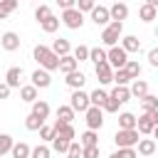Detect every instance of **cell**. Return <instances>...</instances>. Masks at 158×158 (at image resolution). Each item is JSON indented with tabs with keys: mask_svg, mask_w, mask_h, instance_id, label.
Listing matches in <instances>:
<instances>
[{
	"mask_svg": "<svg viewBox=\"0 0 158 158\" xmlns=\"http://www.w3.org/2000/svg\"><path fill=\"white\" fill-rule=\"evenodd\" d=\"M32 57H35V62L40 64V69H44V72H54V69L59 67V57H57L49 47H44V44H37V47L32 49Z\"/></svg>",
	"mask_w": 158,
	"mask_h": 158,
	"instance_id": "1",
	"label": "cell"
},
{
	"mask_svg": "<svg viewBox=\"0 0 158 158\" xmlns=\"http://www.w3.org/2000/svg\"><path fill=\"white\" fill-rule=\"evenodd\" d=\"M121 35H123V22H109L106 27H104V32H101V42L106 44V47H114L118 40H121Z\"/></svg>",
	"mask_w": 158,
	"mask_h": 158,
	"instance_id": "2",
	"label": "cell"
},
{
	"mask_svg": "<svg viewBox=\"0 0 158 158\" xmlns=\"http://www.w3.org/2000/svg\"><path fill=\"white\" fill-rule=\"evenodd\" d=\"M59 22H62L64 27H69V30H81V25H84V15H81L77 7H69V10H62Z\"/></svg>",
	"mask_w": 158,
	"mask_h": 158,
	"instance_id": "3",
	"label": "cell"
},
{
	"mask_svg": "<svg viewBox=\"0 0 158 158\" xmlns=\"http://www.w3.org/2000/svg\"><path fill=\"white\" fill-rule=\"evenodd\" d=\"M114 141H116L118 148H133L138 143V131L136 128H118L116 136H114Z\"/></svg>",
	"mask_w": 158,
	"mask_h": 158,
	"instance_id": "4",
	"label": "cell"
},
{
	"mask_svg": "<svg viewBox=\"0 0 158 158\" xmlns=\"http://www.w3.org/2000/svg\"><path fill=\"white\" fill-rule=\"evenodd\" d=\"M106 62H109L111 69H123V64L128 62V54H126L118 44H114V47H109V52H106Z\"/></svg>",
	"mask_w": 158,
	"mask_h": 158,
	"instance_id": "5",
	"label": "cell"
},
{
	"mask_svg": "<svg viewBox=\"0 0 158 158\" xmlns=\"http://www.w3.org/2000/svg\"><path fill=\"white\" fill-rule=\"evenodd\" d=\"M84 118H86V128H89V131H99V128L104 126V111H101L99 106H89V109L84 111Z\"/></svg>",
	"mask_w": 158,
	"mask_h": 158,
	"instance_id": "6",
	"label": "cell"
},
{
	"mask_svg": "<svg viewBox=\"0 0 158 158\" xmlns=\"http://www.w3.org/2000/svg\"><path fill=\"white\" fill-rule=\"evenodd\" d=\"M89 106H91V104H89V94L81 91V89H74L72 96H69V109L77 114V111H86Z\"/></svg>",
	"mask_w": 158,
	"mask_h": 158,
	"instance_id": "7",
	"label": "cell"
},
{
	"mask_svg": "<svg viewBox=\"0 0 158 158\" xmlns=\"http://www.w3.org/2000/svg\"><path fill=\"white\" fill-rule=\"evenodd\" d=\"M89 15H91V22H94L96 27H99V25L106 27V25L111 22V17H109V7H104V5H94Z\"/></svg>",
	"mask_w": 158,
	"mask_h": 158,
	"instance_id": "8",
	"label": "cell"
},
{
	"mask_svg": "<svg viewBox=\"0 0 158 158\" xmlns=\"http://www.w3.org/2000/svg\"><path fill=\"white\" fill-rule=\"evenodd\" d=\"M0 47H2L5 52H15V49H20V35H17V32H2V37H0Z\"/></svg>",
	"mask_w": 158,
	"mask_h": 158,
	"instance_id": "9",
	"label": "cell"
},
{
	"mask_svg": "<svg viewBox=\"0 0 158 158\" xmlns=\"http://www.w3.org/2000/svg\"><path fill=\"white\" fill-rule=\"evenodd\" d=\"M52 128H54V136H57V138H64V141H74V138H77L72 123H59V121H54Z\"/></svg>",
	"mask_w": 158,
	"mask_h": 158,
	"instance_id": "10",
	"label": "cell"
},
{
	"mask_svg": "<svg viewBox=\"0 0 158 158\" xmlns=\"http://www.w3.org/2000/svg\"><path fill=\"white\" fill-rule=\"evenodd\" d=\"M94 72H96V79H99V84H111L114 69L109 67V62H99V64H94Z\"/></svg>",
	"mask_w": 158,
	"mask_h": 158,
	"instance_id": "11",
	"label": "cell"
},
{
	"mask_svg": "<svg viewBox=\"0 0 158 158\" xmlns=\"http://www.w3.org/2000/svg\"><path fill=\"white\" fill-rule=\"evenodd\" d=\"M156 128H158V126L153 123V118H151L148 114H141V116L136 118V131H138V133H146V136H151Z\"/></svg>",
	"mask_w": 158,
	"mask_h": 158,
	"instance_id": "12",
	"label": "cell"
},
{
	"mask_svg": "<svg viewBox=\"0 0 158 158\" xmlns=\"http://www.w3.org/2000/svg\"><path fill=\"white\" fill-rule=\"evenodd\" d=\"M109 17H111L114 22H123V20L128 17V5H126V2H114V5L109 7Z\"/></svg>",
	"mask_w": 158,
	"mask_h": 158,
	"instance_id": "13",
	"label": "cell"
},
{
	"mask_svg": "<svg viewBox=\"0 0 158 158\" xmlns=\"http://www.w3.org/2000/svg\"><path fill=\"white\" fill-rule=\"evenodd\" d=\"M49 84H52L49 72H44V69H35V72H32V86H35V89H47Z\"/></svg>",
	"mask_w": 158,
	"mask_h": 158,
	"instance_id": "14",
	"label": "cell"
},
{
	"mask_svg": "<svg viewBox=\"0 0 158 158\" xmlns=\"http://www.w3.org/2000/svg\"><path fill=\"white\" fill-rule=\"evenodd\" d=\"M126 54H131V52H138L141 49V40L136 37V35H126V37H121V44H118Z\"/></svg>",
	"mask_w": 158,
	"mask_h": 158,
	"instance_id": "15",
	"label": "cell"
},
{
	"mask_svg": "<svg viewBox=\"0 0 158 158\" xmlns=\"http://www.w3.org/2000/svg\"><path fill=\"white\" fill-rule=\"evenodd\" d=\"M64 81H67V86H69V89L74 91V89H81V86H84L86 77H84V74H81L79 69H74V72H69V74H67V79H64Z\"/></svg>",
	"mask_w": 158,
	"mask_h": 158,
	"instance_id": "16",
	"label": "cell"
},
{
	"mask_svg": "<svg viewBox=\"0 0 158 158\" xmlns=\"http://www.w3.org/2000/svg\"><path fill=\"white\" fill-rule=\"evenodd\" d=\"M20 79H22V67H10L5 74V84L10 89H15V86H20Z\"/></svg>",
	"mask_w": 158,
	"mask_h": 158,
	"instance_id": "17",
	"label": "cell"
},
{
	"mask_svg": "<svg viewBox=\"0 0 158 158\" xmlns=\"http://www.w3.org/2000/svg\"><path fill=\"white\" fill-rule=\"evenodd\" d=\"M128 94H131V96H136V99H143V96L148 94V84H146L143 79H133V81H131V86H128Z\"/></svg>",
	"mask_w": 158,
	"mask_h": 158,
	"instance_id": "18",
	"label": "cell"
},
{
	"mask_svg": "<svg viewBox=\"0 0 158 158\" xmlns=\"http://www.w3.org/2000/svg\"><path fill=\"white\" fill-rule=\"evenodd\" d=\"M57 57H64V54H69L72 52V44H69V40H64V37H59V40H54L52 42V47H49Z\"/></svg>",
	"mask_w": 158,
	"mask_h": 158,
	"instance_id": "19",
	"label": "cell"
},
{
	"mask_svg": "<svg viewBox=\"0 0 158 158\" xmlns=\"http://www.w3.org/2000/svg\"><path fill=\"white\" fill-rule=\"evenodd\" d=\"M77 67H79V62H77L72 54H64V57H59V67H57V69H59L62 74H69V72H74Z\"/></svg>",
	"mask_w": 158,
	"mask_h": 158,
	"instance_id": "20",
	"label": "cell"
},
{
	"mask_svg": "<svg viewBox=\"0 0 158 158\" xmlns=\"http://www.w3.org/2000/svg\"><path fill=\"white\" fill-rule=\"evenodd\" d=\"M136 146H138V151H136L138 156H153L156 153V141L153 138H138Z\"/></svg>",
	"mask_w": 158,
	"mask_h": 158,
	"instance_id": "21",
	"label": "cell"
},
{
	"mask_svg": "<svg viewBox=\"0 0 158 158\" xmlns=\"http://www.w3.org/2000/svg\"><path fill=\"white\" fill-rule=\"evenodd\" d=\"M109 99H114L118 106H121V104H126V101L131 99V94H128V86H114V91L109 94Z\"/></svg>",
	"mask_w": 158,
	"mask_h": 158,
	"instance_id": "22",
	"label": "cell"
},
{
	"mask_svg": "<svg viewBox=\"0 0 158 158\" xmlns=\"http://www.w3.org/2000/svg\"><path fill=\"white\" fill-rule=\"evenodd\" d=\"M138 17H141L143 22H153V20L158 17V7H151V5L143 2V5L138 7Z\"/></svg>",
	"mask_w": 158,
	"mask_h": 158,
	"instance_id": "23",
	"label": "cell"
},
{
	"mask_svg": "<svg viewBox=\"0 0 158 158\" xmlns=\"http://www.w3.org/2000/svg\"><path fill=\"white\" fill-rule=\"evenodd\" d=\"M106 99H109V94H106L104 89H94V91L89 94V104H91V106H99V109H104Z\"/></svg>",
	"mask_w": 158,
	"mask_h": 158,
	"instance_id": "24",
	"label": "cell"
},
{
	"mask_svg": "<svg viewBox=\"0 0 158 158\" xmlns=\"http://www.w3.org/2000/svg\"><path fill=\"white\" fill-rule=\"evenodd\" d=\"M32 114H35V116H40L42 121H47V116H49V104H47V101H42V99L32 101Z\"/></svg>",
	"mask_w": 158,
	"mask_h": 158,
	"instance_id": "25",
	"label": "cell"
},
{
	"mask_svg": "<svg viewBox=\"0 0 158 158\" xmlns=\"http://www.w3.org/2000/svg\"><path fill=\"white\" fill-rule=\"evenodd\" d=\"M123 69H126V74L131 77V81H133V79H138V77H141V72H143V69H141V64H138L136 59H128V62L123 64Z\"/></svg>",
	"mask_w": 158,
	"mask_h": 158,
	"instance_id": "26",
	"label": "cell"
},
{
	"mask_svg": "<svg viewBox=\"0 0 158 158\" xmlns=\"http://www.w3.org/2000/svg\"><path fill=\"white\" fill-rule=\"evenodd\" d=\"M57 121H59V123H72V121H74V111L69 109V104L57 109Z\"/></svg>",
	"mask_w": 158,
	"mask_h": 158,
	"instance_id": "27",
	"label": "cell"
},
{
	"mask_svg": "<svg viewBox=\"0 0 158 158\" xmlns=\"http://www.w3.org/2000/svg\"><path fill=\"white\" fill-rule=\"evenodd\" d=\"M79 143H81L84 148H86V146H99V136H96V131H89V128H86V131L79 136Z\"/></svg>",
	"mask_w": 158,
	"mask_h": 158,
	"instance_id": "28",
	"label": "cell"
},
{
	"mask_svg": "<svg viewBox=\"0 0 158 158\" xmlns=\"http://www.w3.org/2000/svg\"><path fill=\"white\" fill-rule=\"evenodd\" d=\"M10 153H12V158H30V146L27 143H12V148H10Z\"/></svg>",
	"mask_w": 158,
	"mask_h": 158,
	"instance_id": "29",
	"label": "cell"
},
{
	"mask_svg": "<svg viewBox=\"0 0 158 158\" xmlns=\"http://www.w3.org/2000/svg\"><path fill=\"white\" fill-rule=\"evenodd\" d=\"M20 96H22V101H37V89L32 86V84H25V86H20Z\"/></svg>",
	"mask_w": 158,
	"mask_h": 158,
	"instance_id": "30",
	"label": "cell"
},
{
	"mask_svg": "<svg viewBox=\"0 0 158 158\" xmlns=\"http://www.w3.org/2000/svg\"><path fill=\"white\" fill-rule=\"evenodd\" d=\"M118 128H136V116L128 111L118 114Z\"/></svg>",
	"mask_w": 158,
	"mask_h": 158,
	"instance_id": "31",
	"label": "cell"
},
{
	"mask_svg": "<svg viewBox=\"0 0 158 158\" xmlns=\"http://www.w3.org/2000/svg\"><path fill=\"white\" fill-rule=\"evenodd\" d=\"M40 25H42V30H44V32H49V35H52V32H57V30H59V17L49 15V17H47V20H42Z\"/></svg>",
	"mask_w": 158,
	"mask_h": 158,
	"instance_id": "32",
	"label": "cell"
},
{
	"mask_svg": "<svg viewBox=\"0 0 158 158\" xmlns=\"http://www.w3.org/2000/svg\"><path fill=\"white\" fill-rule=\"evenodd\" d=\"M111 81H114L116 86H126V84L131 81V77L126 74V69H114V77H111Z\"/></svg>",
	"mask_w": 158,
	"mask_h": 158,
	"instance_id": "33",
	"label": "cell"
},
{
	"mask_svg": "<svg viewBox=\"0 0 158 158\" xmlns=\"http://www.w3.org/2000/svg\"><path fill=\"white\" fill-rule=\"evenodd\" d=\"M42 126H44V121H42L40 116H35V114H30V116L25 118V128H27V131H40Z\"/></svg>",
	"mask_w": 158,
	"mask_h": 158,
	"instance_id": "34",
	"label": "cell"
},
{
	"mask_svg": "<svg viewBox=\"0 0 158 158\" xmlns=\"http://www.w3.org/2000/svg\"><path fill=\"white\" fill-rule=\"evenodd\" d=\"M141 109H143V111H153V109H158V96L146 94V96L141 99Z\"/></svg>",
	"mask_w": 158,
	"mask_h": 158,
	"instance_id": "35",
	"label": "cell"
},
{
	"mask_svg": "<svg viewBox=\"0 0 158 158\" xmlns=\"http://www.w3.org/2000/svg\"><path fill=\"white\" fill-rule=\"evenodd\" d=\"M89 59H91L94 64L106 62V49H101V47H91V49H89Z\"/></svg>",
	"mask_w": 158,
	"mask_h": 158,
	"instance_id": "36",
	"label": "cell"
},
{
	"mask_svg": "<svg viewBox=\"0 0 158 158\" xmlns=\"http://www.w3.org/2000/svg\"><path fill=\"white\" fill-rule=\"evenodd\" d=\"M12 136H7V133H0V158L5 156V153H10V148H12Z\"/></svg>",
	"mask_w": 158,
	"mask_h": 158,
	"instance_id": "37",
	"label": "cell"
},
{
	"mask_svg": "<svg viewBox=\"0 0 158 158\" xmlns=\"http://www.w3.org/2000/svg\"><path fill=\"white\" fill-rule=\"evenodd\" d=\"M109 158H138V153H136V148H118Z\"/></svg>",
	"mask_w": 158,
	"mask_h": 158,
	"instance_id": "38",
	"label": "cell"
},
{
	"mask_svg": "<svg viewBox=\"0 0 158 158\" xmlns=\"http://www.w3.org/2000/svg\"><path fill=\"white\" fill-rule=\"evenodd\" d=\"M49 143H52V148H54L57 153H67V148H69V143H72V141H64V138H57V136H54Z\"/></svg>",
	"mask_w": 158,
	"mask_h": 158,
	"instance_id": "39",
	"label": "cell"
},
{
	"mask_svg": "<svg viewBox=\"0 0 158 158\" xmlns=\"http://www.w3.org/2000/svg\"><path fill=\"white\" fill-rule=\"evenodd\" d=\"M49 15H52V10H49L47 5H42V2H40V5H37V10H35V20H37V22H42V20H47Z\"/></svg>",
	"mask_w": 158,
	"mask_h": 158,
	"instance_id": "40",
	"label": "cell"
},
{
	"mask_svg": "<svg viewBox=\"0 0 158 158\" xmlns=\"http://www.w3.org/2000/svg\"><path fill=\"white\" fill-rule=\"evenodd\" d=\"M72 57H74L77 62H86V59H89V47H86V44H79V47L74 49Z\"/></svg>",
	"mask_w": 158,
	"mask_h": 158,
	"instance_id": "41",
	"label": "cell"
},
{
	"mask_svg": "<svg viewBox=\"0 0 158 158\" xmlns=\"http://www.w3.org/2000/svg\"><path fill=\"white\" fill-rule=\"evenodd\" d=\"M30 158H49V148L42 143L37 148H30Z\"/></svg>",
	"mask_w": 158,
	"mask_h": 158,
	"instance_id": "42",
	"label": "cell"
},
{
	"mask_svg": "<svg viewBox=\"0 0 158 158\" xmlns=\"http://www.w3.org/2000/svg\"><path fill=\"white\" fill-rule=\"evenodd\" d=\"M67 158H81V143L72 141L69 148H67Z\"/></svg>",
	"mask_w": 158,
	"mask_h": 158,
	"instance_id": "43",
	"label": "cell"
},
{
	"mask_svg": "<svg viewBox=\"0 0 158 158\" xmlns=\"http://www.w3.org/2000/svg\"><path fill=\"white\" fill-rule=\"evenodd\" d=\"M94 5H96L94 0H77V5H74V7L84 15V12H91V7H94Z\"/></svg>",
	"mask_w": 158,
	"mask_h": 158,
	"instance_id": "44",
	"label": "cell"
},
{
	"mask_svg": "<svg viewBox=\"0 0 158 158\" xmlns=\"http://www.w3.org/2000/svg\"><path fill=\"white\" fill-rule=\"evenodd\" d=\"M81 158H99V146H81Z\"/></svg>",
	"mask_w": 158,
	"mask_h": 158,
	"instance_id": "45",
	"label": "cell"
},
{
	"mask_svg": "<svg viewBox=\"0 0 158 158\" xmlns=\"http://www.w3.org/2000/svg\"><path fill=\"white\" fill-rule=\"evenodd\" d=\"M40 138H42V141H52V138H54V128H52V126H42V128H40Z\"/></svg>",
	"mask_w": 158,
	"mask_h": 158,
	"instance_id": "46",
	"label": "cell"
},
{
	"mask_svg": "<svg viewBox=\"0 0 158 158\" xmlns=\"http://www.w3.org/2000/svg\"><path fill=\"white\" fill-rule=\"evenodd\" d=\"M148 64L151 67H158V49H151L148 52Z\"/></svg>",
	"mask_w": 158,
	"mask_h": 158,
	"instance_id": "47",
	"label": "cell"
},
{
	"mask_svg": "<svg viewBox=\"0 0 158 158\" xmlns=\"http://www.w3.org/2000/svg\"><path fill=\"white\" fill-rule=\"evenodd\" d=\"M10 91H12V89H10L5 81H0V99H7V96H10Z\"/></svg>",
	"mask_w": 158,
	"mask_h": 158,
	"instance_id": "48",
	"label": "cell"
},
{
	"mask_svg": "<svg viewBox=\"0 0 158 158\" xmlns=\"http://www.w3.org/2000/svg\"><path fill=\"white\" fill-rule=\"evenodd\" d=\"M57 5H59L62 10H69V7H74V5H77V0H57Z\"/></svg>",
	"mask_w": 158,
	"mask_h": 158,
	"instance_id": "49",
	"label": "cell"
},
{
	"mask_svg": "<svg viewBox=\"0 0 158 158\" xmlns=\"http://www.w3.org/2000/svg\"><path fill=\"white\" fill-rule=\"evenodd\" d=\"M146 5H151V7H158V0H146Z\"/></svg>",
	"mask_w": 158,
	"mask_h": 158,
	"instance_id": "50",
	"label": "cell"
},
{
	"mask_svg": "<svg viewBox=\"0 0 158 158\" xmlns=\"http://www.w3.org/2000/svg\"><path fill=\"white\" fill-rule=\"evenodd\" d=\"M116 2H126V0H116Z\"/></svg>",
	"mask_w": 158,
	"mask_h": 158,
	"instance_id": "51",
	"label": "cell"
},
{
	"mask_svg": "<svg viewBox=\"0 0 158 158\" xmlns=\"http://www.w3.org/2000/svg\"><path fill=\"white\" fill-rule=\"evenodd\" d=\"M15 2H17V0H15Z\"/></svg>",
	"mask_w": 158,
	"mask_h": 158,
	"instance_id": "52",
	"label": "cell"
},
{
	"mask_svg": "<svg viewBox=\"0 0 158 158\" xmlns=\"http://www.w3.org/2000/svg\"><path fill=\"white\" fill-rule=\"evenodd\" d=\"M0 37H2V35H0Z\"/></svg>",
	"mask_w": 158,
	"mask_h": 158,
	"instance_id": "53",
	"label": "cell"
}]
</instances>
